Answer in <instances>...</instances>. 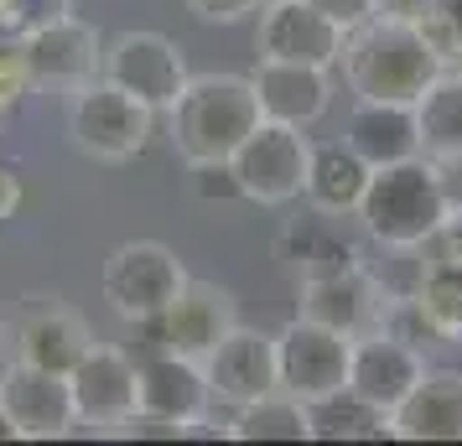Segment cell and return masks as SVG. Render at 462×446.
<instances>
[{
  "mask_svg": "<svg viewBox=\"0 0 462 446\" xmlns=\"http://www.w3.org/2000/svg\"><path fill=\"white\" fill-rule=\"evenodd\" d=\"M411 109L420 130V156H462V73L441 68Z\"/></svg>",
  "mask_w": 462,
  "mask_h": 446,
  "instance_id": "obj_23",
  "label": "cell"
},
{
  "mask_svg": "<svg viewBox=\"0 0 462 446\" xmlns=\"http://www.w3.org/2000/svg\"><path fill=\"white\" fill-rule=\"evenodd\" d=\"M307 421H312V441H384L390 436V415L379 405L358 400L348 384L307 405Z\"/></svg>",
  "mask_w": 462,
  "mask_h": 446,
  "instance_id": "obj_24",
  "label": "cell"
},
{
  "mask_svg": "<svg viewBox=\"0 0 462 446\" xmlns=\"http://www.w3.org/2000/svg\"><path fill=\"white\" fill-rule=\"evenodd\" d=\"M343 26H333L317 5L307 0H271L260 11V32L254 47L271 63H307V68H333L343 52Z\"/></svg>",
  "mask_w": 462,
  "mask_h": 446,
  "instance_id": "obj_16",
  "label": "cell"
},
{
  "mask_svg": "<svg viewBox=\"0 0 462 446\" xmlns=\"http://www.w3.org/2000/svg\"><path fill=\"white\" fill-rule=\"evenodd\" d=\"M182 286H188V265L162 239H130V244H120L105 259V276H99V291H105L109 312L120 322L156 317Z\"/></svg>",
  "mask_w": 462,
  "mask_h": 446,
  "instance_id": "obj_5",
  "label": "cell"
},
{
  "mask_svg": "<svg viewBox=\"0 0 462 446\" xmlns=\"http://www.w3.org/2000/svg\"><path fill=\"white\" fill-rule=\"evenodd\" d=\"M0 441H16V431H11V415H5V405H0Z\"/></svg>",
  "mask_w": 462,
  "mask_h": 446,
  "instance_id": "obj_36",
  "label": "cell"
},
{
  "mask_svg": "<svg viewBox=\"0 0 462 446\" xmlns=\"http://www.w3.org/2000/svg\"><path fill=\"white\" fill-rule=\"evenodd\" d=\"M437 177H441L447 203H452V208H462V156H437Z\"/></svg>",
  "mask_w": 462,
  "mask_h": 446,
  "instance_id": "obj_35",
  "label": "cell"
},
{
  "mask_svg": "<svg viewBox=\"0 0 462 446\" xmlns=\"http://www.w3.org/2000/svg\"><path fill=\"white\" fill-rule=\"evenodd\" d=\"M364 187H369V167L354 156L348 141H322V146H312L301 197H307L322 218H343V213H354L358 197H364Z\"/></svg>",
  "mask_w": 462,
  "mask_h": 446,
  "instance_id": "obj_22",
  "label": "cell"
},
{
  "mask_svg": "<svg viewBox=\"0 0 462 446\" xmlns=\"http://www.w3.org/2000/svg\"><path fill=\"white\" fill-rule=\"evenodd\" d=\"M348 359H354V338L296 317L275 332V389L312 405L348 384Z\"/></svg>",
  "mask_w": 462,
  "mask_h": 446,
  "instance_id": "obj_7",
  "label": "cell"
},
{
  "mask_svg": "<svg viewBox=\"0 0 462 446\" xmlns=\"http://www.w3.org/2000/svg\"><path fill=\"white\" fill-rule=\"evenodd\" d=\"M416 26H420V37L431 42V52L441 58V68L462 63V0H437Z\"/></svg>",
  "mask_w": 462,
  "mask_h": 446,
  "instance_id": "obj_27",
  "label": "cell"
},
{
  "mask_svg": "<svg viewBox=\"0 0 462 446\" xmlns=\"http://www.w3.org/2000/svg\"><path fill=\"white\" fill-rule=\"evenodd\" d=\"M234 322L239 317H234V296L229 291L213 286V280H192L188 276V286H182L156 317L135 322V327L156 342V353H177V359L203 363Z\"/></svg>",
  "mask_w": 462,
  "mask_h": 446,
  "instance_id": "obj_8",
  "label": "cell"
},
{
  "mask_svg": "<svg viewBox=\"0 0 462 446\" xmlns=\"http://www.w3.org/2000/svg\"><path fill=\"white\" fill-rule=\"evenodd\" d=\"M307 156H312V141L301 135V125L260 120V125L239 141V150L229 156V167H234V177H239L245 203L281 208V203L301 197V182H307Z\"/></svg>",
  "mask_w": 462,
  "mask_h": 446,
  "instance_id": "obj_6",
  "label": "cell"
},
{
  "mask_svg": "<svg viewBox=\"0 0 462 446\" xmlns=\"http://www.w3.org/2000/svg\"><path fill=\"white\" fill-rule=\"evenodd\" d=\"M99 78H109L115 88H125L130 99H141L146 109L162 114L188 84V58L162 32H120L99 58Z\"/></svg>",
  "mask_w": 462,
  "mask_h": 446,
  "instance_id": "obj_9",
  "label": "cell"
},
{
  "mask_svg": "<svg viewBox=\"0 0 462 446\" xmlns=\"http://www.w3.org/2000/svg\"><path fill=\"white\" fill-rule=\"evenodd\" d=\"M307 5H317V11L333 26H343V32H354V26H364L374 16V0H307Z\"/></svg>",
  "mask_w": 462,
  "mask_h": 446,
  "instance_id": "obj_32",
  "label": "cell"
},
{
  "mask_svg": "<svg viewBox=\"0 0 462 446\" xmlns=\"http://www.w3.org/2000/svg\"><path fill=\"white\" fill-rule=\"evenodd\" d=\"M254 5H260V0H188V11L208 26H234L239 16H250Z\"/></svg>",
  "mask_w": 462,
  "mask_h": 446,
  "instance_id": "obj_31",
  "label": "cell"
},
{
  "mask_svg": "<svg viewBox=\"0 0 462 446\" xmlns=\"http://www.w3.org/2000/svg\"><path fill=\"white\" fill-rule=\"evenodd\" d=\"M26 88H32V78H26L22 47H16V42H0V109L16 105Z\"/></svg>",
  "mask_w": 462,
  "mask_h": 446,
  "instance_id": "obj_30",
  "label": "cell"
},
{
  "mask_svg": "<svg viewBox=\"0 0 462 446\" xmlns=\"http://www.w3.org/2000/svg\"><path fill=\"white\" fill-rule=\"evenodd\" d=\"M254 105L260 120H281V125H312L317 114L328 109V68H307V63H271L260 58V68L250 73Z\"/></svg>",
  "mask_w": 462,
  "mask_h": 446,
  "instance_id": "obj_20",
  "label": "cell"
},
{
  "mask_svg": "<svg viewBox=\"0 0 462 446\" xmlns=\"http://www.w3.org/2000/svg\"><path fill=\"white\" fill-rule=\"evenodd\" d=\"M88 348H94V327L58 296H26L11 317V363L68 374Z\"/></svg>",
  "mask_w": 462,
  "mask_h": 446,
  "instance_id": "obj_11",
  "label": "cell"
},
{
  "mask_svg": "<svg viewBox=\"0 0 462 446\" xmlns=\"http://www.w3.org/2000/svg\"><path fill=\"white\" fill-rule=\"evenodd\" d=\"M260 5H271V0H260Z\"/></svg>",
  "mask_w": 462,
  "mask_h": 446,
  "instance_id": "obj_37",
  "label": "cell"
},
{
  "mask_svg": "<svg viewBox=\"0 0 462 446\" xmlns=\"http://www.w3.org/2000/svg\"><path fill=\"white\" fill-rule=\"evenodd\" d=\"M411 296H416V306L426 312V322L437 327L441 342L462 338V259H452V255L431 259V265L420 270Z\"/></svg>",
  "mask_w": 462,
  "mask_h": 446,
  "instance_id": "obj_26",
  "label": "cell"
},
{
  "mask_svg": "<svg viewBox=\"0 0 462 446\" xmlns=\"http://www.w3.org/2000/svg\"><path fill=\"white\" fill-rule=\"evenodd\" d=\"M203 374H208L213 400H229V405L260 400V395L275 389V338L234 322L218 338V348L203 359Z\"/></svg>",
  "mask_w": 462,
  "mask_h": 446,
  "instance_id": "obj_18",
  "label": "cell"
},
{
  "mask_svg": "<svg viewBox=\"0 0 462 446\" xmlns=\"http://www.w3.org/2000/svg\"><path fill=\"white\" fill-rule=\"evenodd\" d=\"M22 63L32 88H58V94H73L84 88L88 78H99V58H105V42L88 22H79L73 11L68 16H52L37 32H26L22 42Z\"/></svg>",
  "mask_w": 462,
  "mask_h": 446,
  "instance_id": "obj_10",
  "label": "cell"
},
{
  "mask_svg": "<svg viewBox=\"0 0 462 446\" xmlns=\"http://www.w3.org/2000/svg\"><path fill=\"white\" fill-rule=\"evenodd\" d=\"M395 441H462V374L426 369L416 389L390 410Z\"/></svg>",
  "mask_w": 462,
  "mask_h": 446,
  "instance_id": "obj_19",
  "label": "cell"
},
{
  "mask_svg": "<svg viewBox=\"0 0 462 446\" xmlns=\"http://www.w3.org/2000/svg\"><path fill=\"white\" fill-rule=\"evenodd\" d=\"M208 405H213V389L203 363L177 359V353H151V359L135 363V415L167 421L182 436H192L208 421Z\"/></svg>",
  "mask_w": 462,
  "mask_h": 446,
  "instance_id": "obj_13",
  "label": "cell"
},
{
  "mask_svg": "<svg viewBox=\"0 0 462 446\" xmlns=\"http://www.w3.org/2000/svg\"><path fill=\"white\" fill-rule=\"evenodd\" d=\"M420 374H426L420 348L390 338L384 327H374V332L354 338V359H348V389H354L358 400L379 405L384 415H390V410H395V405L405 400L411 389H416Z\"/></svg>",
  "mask_w": 462,
  "mask_h": 446,
  "instance_id": "obj_17",
  "label": "cell"
},
{
  "mask_svg": "<svg viewBox=\"0 0 462 446\" xmlns=\"http://www.w3.org/2000/svg\"><path fill=\"white\" fill-rule=\"evenodd\" d=\"M224 436H234V441H312V421H307L301 400L271 389L250 405H234V421L224 425Z\"/></svg>",
  "mask_w": 462,
  "mask_h": 446,
  "instance_id": "obj_25",
  "label": "cell"
},
{
  "mask_svg": "<svg viewBox=\"0 0 462 446\" xmlns=\"http://www.w3.org/2000/svg\"><path fill=\"white\" fill-rule=\"evenodd\" d=\"M431 5L437 0H374V16H384V22H420Z\"/></svg>",
  "mask_w": 462,
  "mask_h": 446,
  "instance_id": "obj_34",
  "label": "cell"
},
{
  "mask_svg": "<svg viewBox=\"0 0 462 446\" xmlns=\"http://www.w3.org/2000/svg\"><path fill=\"white\" fill-rule=\"evenodd\" d=\"M0 405L11 415L16 441H58V436H73V425H79L68 374H47L32 363H5Z\"/></svg>",
  "mask_w": 462,
  "mask_h": 446,
  "instance_id": "obj_14",
  "label": "cell"
},
{
  "mask_svg": "<svg viewBox=\"0 0 462 446\" xmlns=\"http://www.w3.org/2000/svg\"><path fill=\"white\" fill-rule=\"evenodd\" d=\"M68 389H73L79 425L120 431L135 415V359L125 348H109L94 338V348L68 369Z\"/></svg>",
  "mask_w": 462,
  "mask_h": 446,
  "instance_id": "obj_15",
  "label": "cell"
},
{
  "mask_svg": "<svg viewBox=\"0 0 462 446\" xmlns=\"http://www.w3.org/2000/svg\"><path fill=\"white\" fill-rule=\"evenodd\" d=\"M188 182H192V197H198V203H245L239 177H234L229 161H198Z\"/></svg>",
  "mask_w": 462,
  "mask_h": 446,
  "instance_id": "obj_29",
  "label": "cell"
},
{
  "mask_svg": "<svg viewBox=\"0 0 462 446\" xmlns=\"http://www.w3.org/2000/svg\"><path fill=\"white\" fill-rule=\"evenodd\" d=\"M354 213L364 218V234L379 239L384 250H420L441 229L452 203L441 192L437 161L431 156H411V161L369 171V187H364Z\"/></svg>",
  "mask_w": 462,
  "mask_h": 446,
  "instance_id": "obj_3",
  "label": "cell"
},
{
  "mask_svg": "<svg viewBox=\"0 0 462 446\" xmlns=\"http://www.w3.org/2000/svg\"><path fill=\"white\" fill-rule=\"evenodd\" d=\"M384 306H390V291L354 259V265H343V270L301 280L296 317L322 322V327H333L343 338H364V332H374L379 322H384Z\"/></svg>",
  "mask_w": 462,
  "mask_h": 446,
  "instance_id": "obj_12",
  "label": "cell"
},
{
  "mask_svg": "<svg viewBox=\"0 0 462 446\" xmlns=\"http://www.w3.org/2000/svg\"><path fill=\"white\" fill-rule=\"evenodd\" d=\"M343 141L354 146V156L364 167H395L420 156V130H416V109L411 105H379V99H358V109L348 114Z\"/></svg>",
  "mask_w": 462,
  "mask_h": 446,
  "instance_id": "obj_21",
  "label": "cell"
},
{
  "mask_svg": "<svg viewBox=\"0 0 462 446\" xmlns=\"http://www.w3.org/2000/svg\"><path fill=\"white\" fill-rule=\"evenodd\" d=\"M171 120V150L198 167V161H229L239 141L260 125L250 78L239 73H198L182 84V94L167 109Z\"/></svg>",
  "mask_w": 462,
  "mask_h": 446,
  "instance_id": "obj_2",
  "label": "cell"
},
{
  "mask_svg": "<svg viewBox=\"0 0 462 446\" xmlns=\"http://www.w3.org/2000/svg\"><path fill=\"white\" fill-rule=\"evenodd\" d=\"M337 63H343L358 99H379V105H416L441 73V58L420 37V26L384 22V16H369L364 26H354L343 37Z\"/></svg>",
  "mask_w": 462,
  "mask_h": 446,
  "instance_id": "obj_1",
  "label": "cell"
},
{
  "mask_svg": "<svg viewBox=\"0 0 462 446\" xmlns=\"http://www.w3.org/2000/svg\"><path fill=\"white\" fill-rule=\"evenodd\" d=\"M151 125H156V109L130 99L125 88H115L109 78H88L68 99V135H73V146L84 156H94V161H109V167L141 156L151 141Z\"/></svg>",
  "mask_w": 462,
  "mask_h": 446,
  "instance_id": "obj_4",
  "label": "cell"
},
{
  "mask_svg": "<svg viewBox=\"0 0 462 446\" xmlns=\"http://www.w3.org/2000/svg\"><path fill=\"white\" fill-rule=\"evenodd\" d=\"M52 16H68V0H0V42H22Z\"/></svg>",
  "mask_w": 462,
  "mask_h": 446,
  "instance_id": "obj_28",
  "label": "cell"
},
{
  "mask_svg": "<svg viewBox=\"0 0 462 446\" xmlns=\"http://www.w3.org/2000/svg\"><path fill=\"white\" fill-rule=\"evenodd\" d=\"M22 197H26V182L16 167H0V223L22 213Z\"/></svg>",
  "mask_w": 462,
  "mask_h": 446,
  "instance_id": "obj_33",
  "label": "cell"
}]
</instances>
